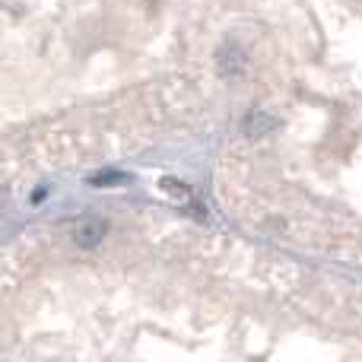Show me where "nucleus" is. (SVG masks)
<instances>
[{"mask_svg":"<svg viewBox=\"0 0 362 362\" xmlns=\"http://www.w3.org/2000/svg\"><path fill=\"white\" fill-rule=\"evenodd\" d=\"M105 232H108V223L102 216H80L74 223V245L76 248H99Z\"/></svg>","mask_w":362,"mask_h":362,"instance_id":"obj_1","label":"nucleus"},{"mask_svg":"<svg viewBox=\"0 0 362 362\" xmlns=\"http://www.w3.org/2000/svg\"><path fill=\"white\" fill-rule=\"evenodd\" d=\"M124 181H127L124 172L105 169V172H99V175H93V178H89V185H93V187H112V185H124Z\"/></svg>","mask_w":362,"mask_h":362,"instance_id":"obj_4","label":"nucleus"},{"mask_svg":"<svg viewBox=\"0 0 362 362\" xmlns=\"http://www.w3.org/2000/svg\"><path fill=\"white\" fill-rule=\"evenodd\" d=\"M159 187H163L169 197H175V200H191V187H187L185 181H178V178H163L159 181Z\"/></svg>","mask_w":362,"mask_h":362,"instance_id":"obj_3","label":"nucleus"},{"mask_svg":"<svg viewBox=\"0 0 362 362\" xmlns=\"http://www.w3.org/2000/svg\"><path fill=\"white\" fill-rule=\"evenodd\" d=\"M274 127H276V121L267 118V115H261V112H255V115L245 118V134H251V137H264V134L274 131Z\"/></svg>","mask_w":362,"mask_h":362,"instance_id":"obj_2","label":"nucleus"}]
</instances>
